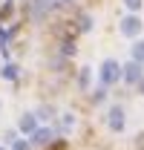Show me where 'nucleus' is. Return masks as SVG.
<instances>
[{
	"mask_svg": "<svg viewBox=\"0 0 144 150\" xmlns=\"http://www.w3.org/2000/svg\"><path fill=\"white\" fill-rule=\"evenodd\" d=\"M115 78H118V64L115 61H107L101 67V84H112Z\"/></svg>",
	"mask_w": 144,
	"mask_h": 150,
	"instance_id": "nucleus-1",
	"label": "nucleus"
},
{
	"mask_svg": "<svg viewBox=\"0 0 144 150\" xmlns=\"http://www.w3.org/2000/svg\"><path fill=\"white\" fill-rule=\"evenodd\" d=\"M109 127L115 133L124 130V110H121V107H112V110H109Z\"/></svg>",
	"mask_w": 144,
	"mask_h": 150,
	"instance_id": "nucleus-2",
	"label": "nucleus"
},
{
	"mask_svg": "<svg viewBox=\"0 0 144 150\" xmlns=\"http://www.w3.org/2000/svg\"><path fill=\"white\" fill-rule=\"evenodd\" d=\"M124 81H130V84L141 81V67H138V64H127L124 67Z\"/></svg>",
	"mask_w": 144,
	"mask_h": 150,
	"instance_id": "nucleus-3",
	"label": "nucleus"
},
{
	"mask_svg": "<svg viewBox=\"0 0 144 150\" xmlns=\"http://www.w3.org/2000/svg\"><path fill=\"white\" fill-rule=\"evenodd\" d=\"M138 29H141V20L138 18H127L124 23H121V32H124V35H138Z\"/></svg>",
	"mask_w": 144,
	"mask_h": 150,
	"instance_id": "nucleus-4",
	"label": "nucleus"
},
{
	"mask_svg": "<svg viewBox=\"0 0 144 150\" xmlns=\"http://www.w3.org/2000/svg\"><path fill=\"white\" fill-rule=\"evenodd\" d=\"M49 139H52V130H35V133H32V142H29V144H46Z\"/></svg>",
	"mask_w": 144,
	"mask_h": 150,
	"instance_id": "nucleus-5",
	"label": "nucleus"
},
{
	"mask_svg": "<svg viewBox=\"0 0 144 150\" xmlns=\"http://www.w3.org/2000/svg\"><path fill=\"white\" fill-rule=\"evenodd\" d=\"M20 127H23L26 133H32V130H35V115H23V121H20Z\"/></svg>",
	"mask_w": 144,
	"mask_h": 150,
	"instance_id": "nucleus-6",
	"label": "nucleus"
},
{
	"mask_svg": "<svg viewBox=\"0 0 144 150\" xmlns=\"http://www.w3.org/2000/svg\"><path fill=\"white\" fill-rule=\"evenodd\" d=\"M133 55H136V64H141L144 61V43H136L133 46Z\"/></svg>",
	"mask_w": 144,
	"mask_h": 150,
	"instance_id": "nucleus-7",
	"label": "nucleus"
},
{
	"mask_svg": "<svg viewBox=\"0 0 144 150\" xmlns=\"http://www.w3.org/2000/svg\"><path fill=\"white\" fill-rule=\"evenodd\" d=\"M6 78H12V81H15V78H18V67H12V64H9V67H6Z\"/></svg>",
	"mask_w": 144,
	"mask_h": 150,
	"instance_id": "nucleus-8",
	"label": "nucleus"
},
{
	"mask_svg": "<svg viewBox=\"0 0 144 150\" xmlns=\"http://www.w3.org/2000/svg\"><path fill=\"white\" fill-rule=\"evenodd\" d=\"M29 147H32L29 142H15V144H12V150H29Z\"/></svg>",
	"mask_w": 144,
	"mask_h": 150,
	"instance_id": "nucleus-9",
	"label": "nucleus"
},
{
	"mask_svg": "<svg viewBox=\"0 0 144 150\" xmlns=\"http://www.w3.org/2000/svg\"><path fill=\"white\" fill-rule=\"evenodd\" d=\"M127 6H130V9H133V12H136V9H138V6H141V0H124Z\"/></svg>",
	"mask_w": 144,
	"mask_h": 150,
	"instance_id": "nucleus-10",
	"label": "nucleus"
},
{
	"mask_svg": "<svg viewBox=\"0 0 144 150\" xmlns=\"http://www.w3.org/2000/svg\"><path fill=\"white\" fill-rule=\"evenodd\" d=\"M141 93H144V81H141Z\"/></svg>",
	"mask_w": 144,
	"mask_h": 150,
	"instance_id": "nucleus-11",
	"label": "nucleus"
},
{
	"mask_svg": "<svg viewBox=\"0 0 144 150\" xmlns=\"http://www.w3.org/2000/svg\"><path fill=\"white\" fill-rule=\"evenodd\" d=\"M0 150H3V147H0Z\"/></svg>",
	"mask_w": 144,
	"mask_h": 150,
	"instance_id": "nucleus-12",
	"label": "nucleus"
}]
</instances>
